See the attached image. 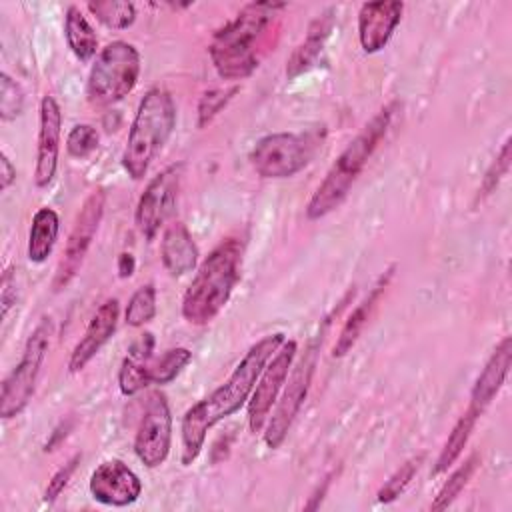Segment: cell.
<instances>
[{
    "label": "cell",
    "mask_w": 512,
    "mask_h": 512,
    "mask_svg": "<svg viewBox=\"0 0 512 512\" xmlns=\"http://www.w3.org/2000/svg\"><path fill=\"white\" fill-rule=\"evenodd\" d=\"M284 334L274 332L260 338L248 348L244 358L238 362L228 380L218 386L212 394L190 406L180 422L182 434V464L190 466L204 448L206 432L220 420L238 412L250 398L252 388L264 370L266 362L284 344Z\"/></svg>",
    "instance_id": "1"
},
{
    "label": "cell",
    "mask_w": 512,
    "mask_h": 512,
    "mask_svg": "<svg viewBox=\"0 0 512 512\" xmlns=\"http://www.w3.org/2000/svg\"><path fill=\"white\" fill-rule=\"evenodd\" d=\"M396 108L398 102H390L382 110H378L372 116V120L340 152V156L330 166L324 180L318 184V188L314 190L312 198L306 204L308 220L324 218L346 200L352 184L356 182V178L372 158L374 150L386 136Z\"/></svg>",
    "instance_id": "2"
},
{
    "label": "cell",
    "mask_w": 512,
    "mask_h": 512,
    "mask_svg": "<svg viewBox=\"0 0 512 512\" xmlns=\"http://www.w3.org/2000/svg\"><path fill=\"white\" fill-rule=\"evenodd\" d=\"M284 6L282 2H250L214 34L208 52L224 80H240L254 72L266 28Z\"/></svg>",
    "instance_id": "3"
},
{
    "label": "cell",
    "mask_w": 512,
    "mask_h": 512,
    "mask_svg": "<svg viewBox=\"0 0 512 512\" xmlns=\"http://www.w3.org/2000/svg\"><path fill=\"white\" fill-rule=\"evenodd\" d=\"M242 250L240 240L228 238L198 266V272L182 298V316L188 324L204 326L226 306L236 282L240 280Z\"/></svg>",
    "instance_id": "4"
},
{
    "label": "cell",
    "mask_w": 512,
    "mask_h": 512,
    "mask_svg": "<svg viewBox=\"0 0 512 512\" xmlns=\"http://www.w3.org/2000/svg\"><path fill=\"white\" fill-rule=\"evenodd\" d=\"M176 126V104L168 90L150 88L136 110L126 146L122 152V166L130 178L142 180L164 148Z\"/></svg>",
    "instance_id": "5"
},
{
    "label": "cell",
    "mask_w": 512,
    "mask_h": 512,
    "mask_svg": "<svg viewBox=\"0 0 512 512\" xmlns=\"http://www.w3.org/2000/svg\"><path fill=\"white\" fill-rule=\"evenodd\" d=\"M140 52L124 42L106 44L88 74V100L96 106H110L128 96L140 78Z\"/></svg>",
    "instance_id": "6"
},
{
    "label": "cell",
    "mask_w": 512,
    "mask_h": 512,
    "mask_svg": "<svg viewBox=\"0 0 512 512\" xmlns=\"http://www.w3.org/2000/svg\"><path fill=\"white\" fill-rule=\"evenodd\" d=\"M322 146L320 132H276L260 138L250 150V164L262 178H290Z\"/></svg>",
    "instance_id": "7"
},
{
    "label": "cell",
    "mask_w": 512,
    "mask_h": 512,
    "mask_svg": "<svg viewBox=\"0 0 512 512\" xmlns=\"http://www.w3.org/2000/svg\"><path fill=\"white\" fill-rule=\"evenodd\" d=\"M48 344H50V320L42 318V322L28 336L20 362L2 382L0 416L4 420L18 416L28 406L36 390V380H38L42 362L46 358Z\"/></svg>",
    "instance_id": "8"
},
{
    "label": "cell",
    "mask_w": 512,
    "mask_h": 512,
    "mask_svg": "<svg viewBox=\"0 0 512 512\" xmlns=\"http://www.w3.org/2000/svg\"><path fill=\"white\" fill-rule=\"evenodd\" d=\"M318 348H320L318 340H314L306 348L304 356L292 368V374L288 378V384H286L282 396L276 400V406L268 418L266 432H264V442L272 450H276L284 442L294 418L298 416V412L304 404V398L308 394V388H310V382H312V376L316 370Z\"/></svg>",
    "instance_id": "9"
},
{
    "label": "cell",
    "mask_w": 512,
    "mask_h": 512,
    "mask_svg": "<svg viewBox=\"0 0 512 512\" xmlns=\"http://www.w3.org/2000/svg\"><path fill=\"white\" fill-rule=\"evenodd\" d=\"M104 204H106V194H104V190L98 188L88 194L82 208L78 210L74 226H72L68 242H66V248H64V254H62L56 274H54L52 288L56 292L66 288L78 274V270L84 262V256H86V252L96 236V230L100 226V220L104 214Z\"/></svg>",
    "instance_id": "10"
},
{
    "label": "cell",
    "mask_w": 512,
    "mask_h": 512,
    "mask_svg": "<svg viewBox=\"0 0 512 512\" xmlns=\"http://www.w3.org/2000/svg\"><path fill=\"white\" fill-rule=\"evenodd\" d=\"M170 446L172 414L166 396L160 390H156L148 394L144 414L140 418L134 438V452L146 468H156L164 464V460L168 458Z\"/></svg>",
    "instance_id": "11"
},
{
    "label": "cell",
    "mask_w": 512,
    "mask_h": 512,
    "mask_svg": "<svg viewBox=\"0 0 512 512\" xmlns=\"http://www.w3.org/2000/svg\"><path fill=\"white\" fill-rule=\"evenodd\" d=\"M180 180H182V164H172L164 168L158 176H154L148 182L146 190L142 192L136 204L134 220L140 234L146 240H152L158 234V230L164 226V222L170 218V214L174 212Z\"/></svg>",
    "instance_id": "12"
},
{
    "label": "cell",
    "mask_w": 512,
    "mask_h": 512,
    "mask_svg": "<svg viewBox=\"0 0 512 512\" xmlns=\"http://www.w3.org/2000/svg\"><path fill=\"white\" fill-rule=\"evenodd\" d=\"M296 350L298 346L294 340H284V344L274 352V356L260 372L248 400V424L252 434L262 432V428L266 426V420L278 400V392L288 380Z\"/></svg>",
    "instance_id": "13"
},
{
    "label": "cell",
    "mask_w": 512,
    "mask_h": 512,
    "mask_svg": "<svg viewBox=\"0 0 512 512\" xmlns=\"http://www.w3.org/2000/svg\"><path fill=\"white\" fill-rule=\"evenodd\" d=\"M90 494L104 506H128L142 494V482L122 460L102 462L90 476Z\"/></svg>",
    "instance_id": "14"
},
{
    "label": "cell",
    "mask_w": 512,
    "mask_h": 512,
    "mask_svg": "<svg viewBox=\"0 0 512 512\" xmlns=\"http://www.w3.org/2000/svg\"><path fill=\"white\" fill-rule=\"evenodd\" d=\"M60 128L62 112L54 96H44L40 102V130H38V150H36V168L34 184L38 188L50 186L58 168L60 152Z\"/></svg>",
    "instance_id": "15"
},
{
    "label": "cell",
    "mask_w": 512,
    "mask_h": 512,
    "mask_svg": "<svg viewBox=\"0 0 512 512\" xmlns=\"http://www.w3.org/2000/svg\"><path fill=\"white\" fill-rule=\"evenodd\" d=\"M404 4L396 0L366 2L358 12V40L366 54L380 52L400 24Z\"/></svg>",
    "instance_id": "16"
},
{
    "label": "cell",
    "mask_w": 512,
    "mask_h": 512,
    "mask_svg": "<svg viewBox=\"0 0 512 512\" xmlns=\"http://www.w3.org/2000/svg\"><path fill=\"white\" fill-rule=\"evenodd\" d=\"M120 316V306L116 298H108L100 308L94 312L84 336L76 342L70 360H68V370L80 372L96 354L98 350L112 338L116 324Z\"/></svg>",
    "instance_id": "17"
},
{
    "label": "cell",
    "mask_w": 512,
    "mask_h": 512,
    "mask_svg": "<svg viewBox=\"0 0 512 512\" xmlns=\"http://www.w3.org/2000/svg\"><path fill=\"white\" fill-rule=\"evenodd\" d=\"M512 364V336H504L494 352L490 354L488 362L484 364L482 372L478 374L474 386H472V394H470V406L484 412L486 406L494 400V396L500 392L508 370Z\"/></svg>",
    "instance_id": "18"
},
{
    "label": "cell",
    "mask_w": 512,
    "mask_h": 512,
    "mask_svg": "<svg viewBox=\"0 0 512 512\" xmlns=\"http://www.w3.org/2000/svg\"><path fill=\"white\" fill-rule=\"evenodd\" d=\"M160 258L170 276H184L196 268L198 246L182 222H172L166 226L160 242Z\"/></svg>",
    "instance_id": "19"
},
{
    "label": "cell",
    "mask_w": 512,
    "mask_h": 512,
    "mask_svg": "<svg viewBox=\"0 0 512 512\" xmlns=\"http://www.w3.org/2000/svg\"><path fill=\"white\" fill-rule=\"evenodd\" d=\"M390 278H392V268L386 270L384 276H380V280L374 284V288L370 290V294L350 312V316L346 318V322H344V326H342V330H340V334H338V338H336V344H334V348H332V356H338V358H340V356H344V354H348V352L352 350V346L356 344L358 336L362 334V330H364V326H366L370 314L374 312V308H376V304H378L382 292L386 290Z\"/></svg>",
    "instance_id": "20"
},
{
    "label": "cell",
    "mask_w": 512,
    "mask_h": 512,
    "mask_svg": "<svg viewBox=\"0 0 512 512\" xmlns=\"http://www.w3.org/2000/svg\"><path fill=\"white\" fill-rule=\"evenodd\" d=\"M58 230H60V220L56 210L42 206L40 210H36L34 218H32V226L28 232V258L30 262H44L56 244L58 238Z\"/></svg>",
    "instance_id": "21"
},
{
    "label": "cell",
    "mask_w": 512,
    "mask_h": 512,
    "mask_svg": "<svg viewBox=\"0 0 512 512\" xmlns=\"http://www.w3.org/2000/svg\"><path fill=\"white\" fill-rule=\"evenodd\" d=\"M330 28H332V18L328 14L314 20V24L310 26L304 42L298 44V48L292 52V56L286 62V76L288 78H294V76L306 72L316 62V58L320 56V52L324 48V42L330 34Z\"/></svg>",
    "instance_id": "22"
},
{
    "label": "cell",
    "mask_w": 512,
    "mask_h": 512,
    "mask_svg": "<svg viewBox=\"0 0 512 512\" xmlns=\"http://www.w3.org/2000/svg\"><path fill=\"white\" fill-rule=\"evenodd\" d=\"M64 36L72 54L88 62L98 48V36L78 6H68L64 18Z\"/></svg>",
    "instance_id": "23"
},
{
    "label": "cell",
    "mask_w": 512,
    "mask_h": 512,
    "mask_svg": "<svg viewBox=\"0 0 512 512\" xmlns=\"http://www.w3.org/2000/svg\"><path fill=\"white\" fill-rule=\"evenodd\" d=\"M480 414H482L480 410L468 406V410L458 418V422L454 424V428H452L448 440L444 442V446H442V450H440V456L436 458V464H434V470H432L434 474L446 472V470L460 458V454H462L464 446L468 444L470 434H472V430H474V426H476Z\"/></svg>",
    "instance_id": "24"
},
{
    "label": "cell",
    "mask_w": 512,
    "mask_h": 512,
    "mask_svg": "<svg viewBox=\"0 0 512 512\" xmlns=\"http://www.w3.org/2000/svg\"><path fill=\"white\" fill-rule=\"evenodd\" d=\"M88 10L112 30H124L136 20V6L126 0H106V2H88Z\"/></svg>",
    "instance_id": "25"
},
{
    "label": "cell",
    "mask_w": 512,
    "mask_h": 512,
    "mask_svg": "<svg viewBox=\"0 0 512 512\" xmlns=\"http://www.w3.org/2000/svg\"><path fill=\"white\" fill-rule=\"evenodd\" d=\"M192 360L188 348H170L156 362L148 364L150 384H168L172 382Z\"/></svg>",
    "instance_id": "26"
},
{
    "label": "cell",
    "mask_w": 512,
    "mask_h": 512,
    "mask_svg": "<svg viewBox=\"0 0 512 512\" xmlns=\"http://www.w3.org/2000/svg\"><path fill=\"white\" fill-rule=\"evenodd\" d=\"M478 464H480L478 454H472L464 464H460V466L450 474V478L442 484V488L438 490V494H436L434 502L430 504V508H432V510H444V508H448V506L456 500V496L464 490V486H466L468 480L472 478V474H474V470H476Z\"/></svg>",
    "instance_id": "27"
},
{
    "label": "cell",
    "mask_w": 512,
    "mask_h": 512,
    "mask_svg": "<svg viewBox=\"0 0 512 512\" xmlns=\"http://www.w3.org/2000/svg\"><path fill=\"white\" fill-rule=\"evenodd\" d=\"M126 324L140 328L156 316V288L152 284L140 286L126 306Z\"/></svg>",
    "instance_id": "28"
},
{
    "label": "cell",
    "mask_w": 512,
    "mask_h": 512,
    "mask_svg": "<svg viewBox=\"0 0 512 512\" xmlns=\"http://www.w3.org/2000/svg\"><path fill=\"white\" fill-rule=\"evenodd\" d=\"M150 384L148 378V364L142 358L128 354L118 370V386L124 396H134Z\"/></svg>",
    "instance_id": "29"
},
{
    "label": "cell",
    "mask_w": 512,
    "mask_h": 512,
    "mask_svg": "<svg viewBox=\"0 0 512 512\" xmlns=\"http://www.w3.org/2000/svg\"><path fill=\"white\" fill-rule=\"evenodd\" d=\"M422 460H424V454H418V456L406 460V462L384 482V486L378 490V494H376V496H378V502H384V504L394 502V500L406 490V486L410 484V480H412L414 474L418 472Z\"/></svg>",
    "instance_id": "30"
},
{
    "label": "cell",
    "mask_w": 512,
    "mask_h": 512,
    "mask_svg": "<svg viewBox=\"0 0 512 512\" xmlns=\"http://www.w3.org/2000/svg\"><path fill=\"white\" fill-rule=\"evenodd\" d=\"M24 108V92L20 84L8 74H0V118L2 122L16 120Z\"/></svg>",
    "instance_id": "31"
},
{
    "label": "cell",
    "mask_w": 512,
    "mask_h": 512,
    "mask_svg": "<svg viewBox=\"0 0 512 512\" xmlns=\"http://www.w3.org/2000/svg\"><path fill=\"white\" fill-rule=\"evenodd\" d=\"M238 92L236 86L232 88H214L210 92H204L200 102H198V126L204 128L206 124H210L222 110L224 106L232 100V96Z\"/></svg>",
    "instance_id": "32"
},
{
    "label": "cell",
    "mask_w": 512,
    "mask_h": 512,
    "mask_svg": "<svg viewBox=\"0 0 512 512\" xmlns=\"http://www.w3.org/2000/svg\"><path fill=\"white\" fill-rule=\"evenodd\" d=\"M98 148V132L90 124H76L68 132L66 152L72 158H86Z\"/></svg>",
    "instance_id": "33"
},
{
    "label": "cell",
    "mask_w": 512,
    "mask_h": 512,
    "mask_svg": "<svg viewBox=\"0 0 512 512\" xmlns=\"http://www.w3.org/2000/svg\"><path fill=\"white\" fill-rule=\"evenodd\" d=\"M508 164H510V138L504 140L498 156L494 158V162L490 164V168L486 170V176L482 180V186H480V194L486 196L490 194L498 184L500 180L504 178V174L508 172Z\"/></svg>",
    "instance_id": "34"
},
{
    "label": "cell",
    "mask_w": 512,
    "mask_h": 512,
    "mask_svg": "<svg viewBox=\"0 0 512 512\" xmlns=\"http://www.w3.org/2000/svg\"><path fill=\"white\" fill-rule=\"evenodd\" d=\"M78 462H80V454H74V456L50 478V482H48V486H46V492H44V500H46V502H54V500L62 494V490L66 488L70 476L74 474Z\"/></svg>",
    "instance_id": "35"
},
{
    "label": "cell",
    "mask_w": 512,
    "mask_h": 512,
    "mask_svg": "<svg viewBox=\"0 0 512 512\" xmlns=\"http://www.w3.org/2000/svg\"><path fill=\"white\" fill-rule=\"evenodd\" d=\"M16 284H14V278H12V270L8 268L6 272H4V276H2V294H0V302H2V318H6L8 316V310H10V306L14 304V300H16Z\"/></svg>",
    "instance_id": "36"
},
{
    "label": "cell",
    "mask_w": 512,
    "mask_h": 512,
    "mask_svg": "<svg viewBox=\"0 0 512 512\" xmlns=\"http://www.w3.org/2000/svg\"><path fill=\"white\" fill-rule=\"evenodd\" d=\"M16 180V168L12 166L10 158L6 156V152L0 154V188L6 190L10 188V184Z\"/></svg>",
    "instance_id": "37"
},
{
    "label": "cell",
    "mask_w": 512,
    "mask_h": 512,
    "mask_svg": "<svg viewBox=\"0 0 512 512\" xmlns=\"http://www.w3.org/2000/svg\"><path fill=\"white\" fill-rule=\"evenodd\" d=\"M134 268H136V260L130 252H122L118 256V272H120V278H128L134 274Z\"/></svg>",
    "instance_id": "38"
}]
</instances>
